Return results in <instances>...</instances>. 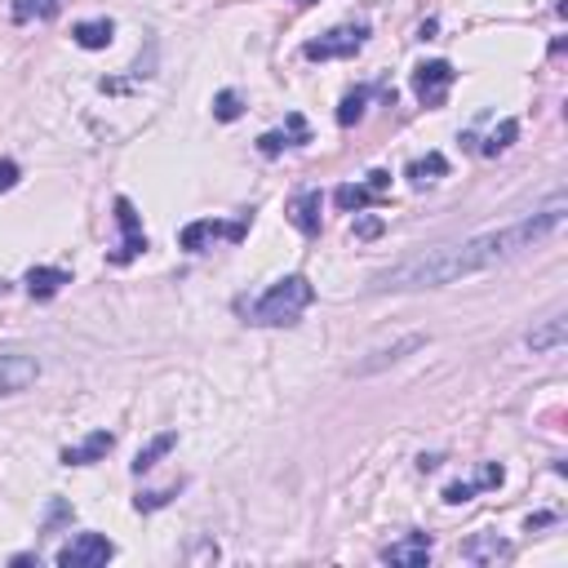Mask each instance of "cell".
<instances>
[{
    "label": "cell",
    "mask_w": 568,
    "mask_h": 568,
    "mask_svg": "<svg viewBox=\"0 0 568 568\" xmlns=\"http://www.w3.org/2000/svg\"><path fill=\"white\" fill-rule=\"evenodd\" d=\"M564 195H550V204L532 209L528 217L501 226V231H479V235H466V240H453V244H439V248H426V253H413L404 262H395L390 271L373 275V293H413V288H444V284H457L466 275H479V271H493V266H506L515 257H524L528 248L546 244L559 226H564Z\"/></svg>",
    "instance_id": "obj_1"
},
{
    "label": "cell",
    "mask_w": 568,
    "mask_h": 568,
    "mask_svg": "<svg viewBox=\"0 0 568 568\" xmlns=\"http://www.w3.org/2000/svg\"><path fill=\"white\" fill-rule=\"evenodd\" d=\"M315 302V288L306 275H284L275 280L262 297L248 302V324H262V328H288L302 320V311Z\"/></svg>",
    "instance_id": "obj_2"
},
{
    "label": "cell",
    "mask_w": 568,
    "mask_h": 568,
    "mask_svg": "<svg viewBox=\"0 0 568 568\" xmlns=\"http://www.w3.org/2000/svg\"><path fill=\"white\" fill-rule=\"evenodd\" d=\"M453 80H457L453 62L430 58V62H422V67L413 71V93H417V102H422V106H444V98H448Z\"/></svg>",
    "instance_id": "obj_3"
},
{
    "label": "cell",
    "mask_w": 568,
    "mask_h": 568,
    "mask_svg": "<svg viewBox=\"0 0 568 568\" xmlns=\"http://www.w3.org/2000/svg\"><path fill=\"white\" fill-rule=\"evenodd\" d=\"M364 36H368V27H333V31H324L320 40H311L302 53H306L311 62H328V58H355V53L364 49Z\"/></svg>",
    "instance_id": "obj_4"
},
{
    "label": "cell",
    "mask_w": 568,
    "mask_h": 568,
    "mask_svg": "<svg viewBox=\"0 0 568 568\" xmlns=\"http://www.w3.org/2000/svg\"><path fill=\"white\" fill-rule=\"evenodd\" d=\"M111 555H115V546H111L102 532H75V537L58 550V564H62V568H102Z\"/></svg>",
    "instance_id": "obj_5"
},
{
    "label": "cell",
    "mask_w": 568,
    "mask_h": 568,
    "mask_svg": "<svg viewBox=\"0 0 568 568\" xmlns=\"http://www.w3.org/2000/svg\"><path fill=\"white\" fill-rule=\"evenodd\" d=\"M244 231H248V217H240V222H217V217H204V222H191V226H182V248H191V253H200V248H209L213 240H244Z\"/></svg>",
    "instance_id": "obj_6"
},
{
    "label": "cell",
    "mask_w": 568,
    "mask_h": 568,
    "mask_svg": "<svg viewBox=\"0 0 568 568\" xmlns=\"http://www.w3.org/2000/svg\"><path fill=\"white\" fill-rule=\"evenodd\" d=\"M36 377H40V359H36V355H27V351L0 355V399H4V395H18V390H27V386H36Z\"/></svg>",
    "instance_id": "obj_7"
},
{
    "label": "cell",
    "mask_w": 568,
    "mask_h": 568,
    "mask_svg": "<svg viewBox=\"0 0 568 568\" xmlns=\"http://www.w3.org/2000/svg\"><path fill=\"white\" fill-rule=\"evenodd\" d=\"M115 222H120V235H124V240H120V248L111 253V262H115V266H124V262H133V257H138V253L146 248L142 222H138V213H133V204H129L124 195L115 200Z\"/></svg>",
    "instance_id": "obj_8"
},
{
    "label": "cell",
    "mask_w": 568,
    "mask_h": 568,
    "mask_svg": "<svg viewBox=\"0 0 568 568\" xmlns=\"http://www.w3.org/2000/svg\"><path fill=\"white\" fill-rule=\"evenodd\" d=\"M426 346V333H408V337H399V342H390V346H377V351H368V359H359L351 373L355 377H368V373H382V368H390V364H399L404 355H413V351H422Z\"/></svg>",
    "instance_id": "obj_9"
},
{
    "label": "cell",
    "mask_w": 568,
    "mask_h": 568,
    "mask_svg": "<svg viewBox=\"0 0 568 568\" xmlns=\"http://www.w3.org/2000/svg\"><path fill=\"white\" fill-rule=\"evenodd\" d=\"M390 191V173H382V169H373L368 173V182H359V186H337V209H346V213H359L364 204H377L382 195Z\"/></svg>",
    "instance_id": "obj_10"
},
{
    "label": "cell",
    "mask_w": 568,
    "mask_h": 568,
    "mask_svg": "<svg viewBox=\"0 0 568 568\" xmlns=\"http://www.w3.org/2000/svg\"><path fill=\"white\" fill-rule=\"evenodd\" d=\"M382 559H386V564H404V568H422V564L430 559V537H426V532H408V537L390 541V546L382 550Z\"/></svg>",
    "instance_id": "obj_11"
},
{
    "label": "cell",
    "mask_w": 568,
    "mask_h": 568,
    "mask_svg": "<svg viewBox=\"0 0 568 568\" xmlns=\"http://www.w3.org/2000/svg\"><path fill=\"white\" fill-rule=\"evenodd\" d=\"M564 342H568V324H564V315L541 320V324H537V328H528V337H524V346H528L532 355H555Z\"/></svg>",
    "instance_id": "obj_12"
},
{
    "label": "cell",
    "mask_w": 568,
    "mask_h": 568,
    "mask_svg": "<svg viewBox=\"0 0 568 568\" xmlns=\"http://www.w3.org/2000/svg\"><path fill=\"white\" fill-rule=\"evenodd\" d=\"M111 430H93V435H84L80 444H71V448H62V466H93L98 457H106L111 453Z\"/></svg>",
    "instance_id": "obj_13"
},
{
    "label": "cell",
    "mask_w": 568,
    "mask_h": 568,
    "mask_svg": "<svg viewBox=\"0 0 568 568\" xmlns=\"http://www.w3.org/2000/svg\"><path fill=\"white\" fill-rule=\"evenodd\" d=\"M320 191H297L288 200V222L302 231V235H320Z\"/></svg>",
    "instance_id": "obj_14"
},
{
    "label": "cell",
    "mask_w": 568,
    "mask_h": 568,
    "mask_svg": "<svg viewBox=\"0 0 568 568\" xmlns=\"http://www.w3.org/2000/svg\"><path fill=\"white\" fill-rule=\"evenodd\" d=\"M506 555H510V541H501L497 532H479V537L462 541V559H470V564H497Z\"/></svg>",
    "instance_id": "obj_15"
},
{
    "label": "cell",
    "mask_w": 568,
    "mask_h": 568,
    "mask_svg": "<svg viewBox=\"0 0 568 568\" xmlns=\"http://www.w3.org/2000/svg\"><path fill=\"white\" fill-rule=\"evenodd\" d=\"M302 142H311V129H306L302 115H288V129L262 133V138H257V151H262V155H275L280 146H302Z\"/></svg>",
    "instance_id": "obj_16"
},
{
    "label": "cell",
    "mask_w": 568,
    "mask_h": 568,
    "mask_svg": "<svg viewBox=\"0 0 568 568\" xmlns=\"http://www.w3.org/2000/svg\"><path fill=\"white\" fill-rule=\"evenodd\" d=\"M62 284H71V275H67L62 266H31V271H27V293L40 297V302H49Z\"/></svg>",
    "instance_id": "obj_17"
},
{
    "label": "cell",
    "mask_w": 568,
    "mask_h": 568,
    "mask_svg": "<svg viewBox=\"0 0 568 568\" xmlns=\"http://www.w3.org/2000/svg\"><path fill=\"white\" fill-rule=\"evenodd\" d=\"M67 9V0H9L13 22H49Z\"/></svg>",
    "instance_id": "obj_18"
},
{
    "label": "cell",
    "mask_w": 568,
    "mask_h": 568,
    "mask_svg": "<svg viewBox=\"0 0 568 568\" xmlns=\"http://www.w3.org/2000/svg\"><path fill=\"white\" fill-rule=\"evenodd\" d=\"M71 36H75L80 49H106L111 36H115V22H111V18H89V22H75Z\"/></svg>",
    "instance_id": "obj_19"
},
{
    "label": "cell",
    "mask_w": 568,
    "mask_h": 568,
    "mask_svg": "<svg viewBox=\"0 0 568 568\" xmlns=\"http://www.w3.org/2000/svg\"><path fill=\"white\" fill-rule=\"evenodd\" d=\"M497 484H501V466H484L479 479H470V484H448V488H444V501L462 506V501H470L479 488H497Z\"/></svg>",
    "instance_id": "obj_20"
},
{
    "label": "cell",
    "mask_w": 568,
    "mask_h": 568,
    "mask_svg": "<svg viewBox=\"0 0 568 568\" xmlns=\"http://www.w3.org/2000/svg\"><path fill=\"white\" fill-rule=\"evenodd\" d=\"M404 173H408V182H413V186H426V182H435V178H444V173H448V160H444L439 151H430L426 160H413Z\"/></svg>",
    "instance_id": "obj_21"
},
{
    "label": "cell",
    "mask_w": 568,
    "mask_h": 568,
    "mask_svg": "<svg viewBox=\"0 0 568 568\" xmlns=\"http://www.w3.org/2000/svg\"><path fill=\"white\" fill-rule=\"evenodd\" d=\"M173 444H178V435H173V430L155 435V439H151V444H146V448L133 457V475H146V470H151V466H155V462H160V457H164Z\"/></svg>",
    "instance_id": "obj_22"
},
{
    "label": "cell",
    "mask_w": 568,
    "mask_h": 568,
    "mask_svg": "<svg viewBox=\"0 0 568 568\" xmlns=\"http://www.w3.org/2000/svg\"><path fill=\"white\" fill-rule=\"evenodd\" d=\"M364 102H368V89H351L346 98H342V106H337V124H359L364 120Z\"/></svg>",
    "instance_id": "obj_23"
},
{
    "label": "cell",
    "mask_w": 568,
    "mask_h": 568,
    "mask_svg": "<svg viewBox=\"0 0 568 568\" xmlns=\"http://www.w3.org/2000/svg\"><path fill=\"white\" fill-rule=\"evenodd\" d=\"M515 129H519L515 120H501V129H497V133H493V138H488L479 151H484V155H497V151H506V146H510V138H515Z\"/></svg>",
    "instance_id": "obj_24"
},
{
    "label": "cell",
    "mask_w": 568,
    "mask_h": 568,
    "mask_svg": "<svg viewBox=\"0 0 568 568\" xmlns=\"http://www.w3.org/2000/svg\"><path fill=\"white\" fill-rule=\"evenodd\" d=\"M213 111H217V120H235V115H240V93H235V89H222V93L213 98Z\"/></svg>",
    "instance_id": "obj_25"
},
{
    "label": "cell",
    "mask_w": 568,
    "mask_h": 568,
    "mask_svg": "<svg viewBox=\"0 0 568 568\" xmlns=\"http://www.w3.org/2000/svg\"><path fill=\"white\" fill-rule=\"evenodd\" d=\"M18 182V164L13 160H0V191H9Z\"/></svg>",
    "instance_id": "obj_26"
},
{
    "label": "cell",
    "mask_w": 568,
    "mask_h": 568,
    "mask_svg": "<svg viewBox=\"0 0 568 568\" xmlns=\"http://www.w3.org/2000/svg\"><path fill=\"white\" fill-rule=\"evenodd\" d=\"M377 231H382V222H359V235H364V240H373Z\"/></svg>",
    "instance_id": "obj_27"
},
{
    "label": "cell",
    "mask_w": 568,
    "mask_h": 568,
    "mask_svg": "<svg viewBox=\"0 0 568 568\" xmlns=\"http://www.w3.org/2000/svg\"><path fill=\"white\" fill-rule=\"evenodd\" d=\"M297 4H315V0H297Z\"/></svg>",
    "instance_id": "obj_28"
}]
</instances>
